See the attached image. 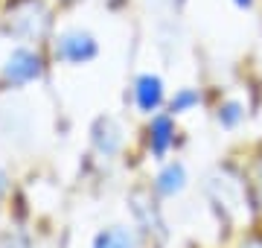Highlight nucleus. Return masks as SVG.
I'll return each mask as SVG.
<instances>
[{
    "mask_svg": "<svg viewBox=\"0 0 262 248\" xmlns=\"http://www.w3.org/2000/svg\"><path fill=\"white\" fill-rule=\"evenodd\" d=\"M184 187H187V167H184L181 161L166 163V167L158 172V178H155V190H158L163 199L178 196Z\"/></svg>",
    "mask_w": 262,
    "mask_h": 248,
    "instance_id": "0eeeda50",
    "label": "nucleus"
},
{
    "mask_svg": "<svg viewBox=\"0 0 262 248\" xmlns=\"http://www.w3.org/2000/svg\"><path fill=\"white\" fill-rule=\"evenodd\" d=\"M99 56V41L91 29H82V27H70L64 29L61 35L56 38V58L64 61V65H88Z\"/></svg>",
    "mask_w": 262,
    "mask_h": 248,
    "instance_id": "7ed1b4c3",
    "label": "nucleus"
},
{
    "mask_svg": "<svg viewBox=\"0 0 262 248\" xmlns=\"http://www.w3.org/2000/svg\"><path fill=\"white\" fill-rule=\"evenodd\" d=\"M242 248H262V245H256V242H248V245H242Z\"/></svg>",
    "mask_w": 262,
    "mask_h": 248,
    "instance_id": "2eb2a0df",
    "label": "nucleus"
},
{
    "mask_svg": "<svg viewBox=\"0 0 262 248\" xmlns=\"http://www.w3.org/2000/svg\"><path fill=\"white\" fill-rule=\"evenodd\" d=\"M6 27L9 35L20 41H38L50 29V9L44 6V0H15L6 15Z\"/></svg>",
    "mask_w": 262,
    "mask_h": 248,
    "instance_id": "f257e3e1",
    "label": "nucleus"
},
{
    "mask_svg": "<svg viewBox=\"0 0 262 248\" xmlns=\"http://www.w3.org/2000/svg\"><path fill=\"white\" fill-rule=\"evenodd\" d=\"M91 140H94V149L105 158H114V155L122 149V129L114 117H99L91 129Z\"/></svg>",
    "mask_w": 262,
    "mask_h": 248,
    "instance_id": "39448f33",
    "label": "nucleus"
},
{
    "mask_svg": "<svg viewBox=\"0 0 262 248\" xmlns=\"http://www.w3.org/2000/svg\"><path fill=\"white\" fill-rule=\"evenodd\" d=\"M253 196H256V201L262 204V158L256 161V167H253Z\"/></svg>",
    "mask_w": 262,
    "mask_h": 248,
    "instance_id": "f8f14e48",
    "label": "nucleus"
},
{
    "mask_svg": "<svg viewBox=\"0 0 262 248\" xmlns=\"http://www.w3.org/2000/svg\"><path fill=\"white\" fill-rule=\"evenodd\" d=\"M6 190H9V178H6V172L0 170V199L6 196Z\"/></svg>",
    "mask_w": 262,
    "mask_h": 248,
    "instance_id": "ddd939ff",
    "label": "nucleus"
},
{
    "mask_svg": "<svg viewBox=\"0 0 262 248\" xmlns=\"http://www.w3.org/2000/svg\"><path fill=\"white\" fill-rule=\"evenodd\" d=\"M44 76V58L32 47H15L0 67V82L6 88H27Z\"/></svg>",
    "mask_w": 262,
    "mask_h": 248,
    "instance_id": "f03ea898",
    "label": "nucleus"
},
{
    "mask_svg": "<svg viewBox=\"0 0 262 248\" xmlns=\"http://www.w3.org/2000/svg\"><path fill=\"white\" fill-rule=\"evenodd\" d=\"M195 105H201V94H198L195 88H178L175 91V96L169 99V114H187V111H192Z\"/></svg>",
    "mask_w": 262,
    "mask_h": 248,
    "instance_id": "9d476101",
    "label": "nucleus"
},
{
    "mask_svg": "<svg viewBox=\"0 0 262 248\" xmlns=\"http://www.w3.org/2000/svg\"><path fill=\"white\" fill-rule=\"evenodd\" d=\"M175 146V123L166 114H155L149 123V149L155 158H166V152Z\"/></svg>",
    "mask_w": 262,
    "mask_h": 248,
    "instance_id": "423d86ee",
    "label": "nucleus"
},
{
    "mask_svg": "<svg viewBox=\"0 0 262 248\" xmlns=\"http://www.w3.org/2000/svg\"><path fill=\"white\" fill-rule=\"evenodd\" d=\"M131 94H134V105L140 114H158V108L166 102V85L158 73H140L134 79Z\"/></svg>",
    "mask_w": 262,
    "mask_h": 248,
    "instance_id": "20e7f679",
    "label": "nucleus"
},
{
    "mask_svg": "<svg viewBox=\"0 0 262 248\" xmlns=\"http://www.w3.org/2000/svg\"><path fill=\"white\" fill-rule=\"evenodd\" d=\"M131 210H134V216H137V222H140V228L146 231V234H151V231H160V234H163V219H160L155 201H151L143 190L131 193Z\"/></svg>",
    "mask_w": 262,
    "mask_h": 248,
    "instance_id": "6e6552de",
    "label": "nucleus"
},
{
    "mask_svg": "<svg viewBox=\"0 0 262 248\" xmlns=\"http://www.w3.org/2000/svg\"><path fill=\"white\" fill-rule=\"evenodd\" d=\"M215 120L222 129H236V126L245 120V105L239 99H227V102L219 105V111H215Z\"/></svg>",
    "mask_w": 262,
    "mask_h": 248,
    "instance_id": "9b49d317",
    "label": "nucleus"
},
{
    "mask_svg": "<svg viewBox=\"0 0 262 248\" xmlns=\"http://www.w3.org/2000/svg\"><path fill=\"white\" fill-rule=\"evenodd\" d=\"M94 248H134V234L125 225H111L96 234Z\"/></svg>",
    "mask_w": 262,
    "mask_h": 248,
    "instance_id": "1a4fd4ad",
    "label": "nucleus"
},
{
    "mask_svg": "<svg viewBox=\"0 0 262 248\" xmlns=\"http://www.w3.org/2000/svg\"><path fill=\"white\" fill-rule=\"evenodd\" d=\"M236 6H239V9H251L253 6V0H233Z\"/></svg>",
    "mask_w": 262,
    "mask_h": 248,
    "instance_id": "4468645a",
    "label": "nucleus"
}]
</instances>
